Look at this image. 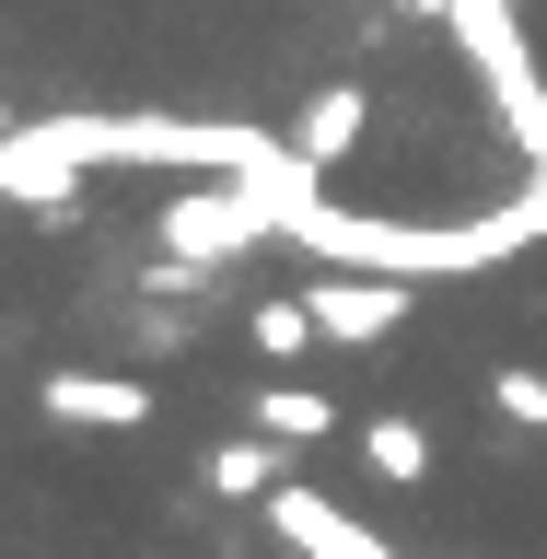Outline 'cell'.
Segmentation results:
<instances>
[{
    "label": "cell",
    "mask_w": 547,
    "mask_h": 559,
    "mask_svg": "<svg viewBox=\"0 0 547 559\" xmlns=\"http://www.w3.org/2000/svg\"><path fill=\"white\" fill-rule=\"evenodd\" d=\"M280 175H292V164H269V175H222V187L164 199V210H152V245H164L175 269H234L245 245L280 234Z\"/></svg>",
    "instance_id": "cell-2"
},
{
    "label": "cell",
    "mask_w": 547,
    "mask_h": 559,
    "mask_svg": "<svg viewBox=\"0 0 547 559\" xmlns=\"http://www.w3.org/2000/svg\"><path fill=\"white\" fill-rule=\"evenodd\" d=\"M304 304H314V338H326V349H373V338L408 326L419 280H396V269H326Z\"/></svg>",
    "instance_id": "cell-3"
},
{
    "label": "cell",
    "mask_w": 547,
    "mask_h": 559,
    "mask_svg": "<svg viewBox=\"0 0 547 559\" xmlns=\"http://www.w3.org/2000/svg\"><path fill=\"white\" fill-rule=\"evenodd\" d=\"M245 338L269 349V361H292V349H314V304H304V292H269V304L245 314Z\"/></svg>",
    "instance_id": "cell-11"
},
{
    "label": "cell",
    "mask_w": 547,
    "mask_h": 559,
    "mask_svg": "<svg viewBox=\"0 0 547 559\" xmlns=\"http://www.w3.org/2000/svg\"><path fill=\"white\" fill-rule=\"evenodd\" d=\"M489 408L524 419V431H547V373H536V361H501V373H489Z\"/></svg>",
    "instance_id": "cell-12"
},
{
    "label": "cell",
    "mask_w": 547,
    "mask_h": 559,
    "mask_svg": "<svg viewBox=\"0 0 547 559\" xmlns=\"http://www.w3.org/2000/svg\"><path fill=\"white\" fill-rule=\"evenodd\" d=\"M408 12L454 24V47H466V59H478V82H489L501 140H513V152H547V70H536V47H524L513 0H408Z\"/></svg>",
    "instance_id": "cell-1"
},
{
    "label": "cell",
    "mask_w": 547,
    "mask_h": 559,
    "mask_svg": "<svg viewBox=\"0 0 547 559\" xmlns=\"http://www.w3.org/2000/svg\"><path fill=\"white\" fill-rule=\"evenodd\" d=\"M361 129H373V94H361V82H326V94H304V117H292V164L338 175L349 152H361Z\"/></svg>",
    "instance_id": "cell-6"
},
{
    "label": "cell",
    "mask_w": 547,
    "mask_h": 559,
    "mask_svg": "<svg viewBox=\"0 0 547 559\" xmlns=\"http://www.w3.org/2000/svg\"><path fill=\"white\" fill-rule=\"evenodd\" d=\"M269 524H280V548H304V559H396L361 513H338L326 489H269Z\"/></svg>",
    "instance_id": "cell-5"
},
{
    "label": "cell",
    "mask_w": 547,
    "mask_h": 559,
    "mask_svg": "<svg viewBox=\"0 0 547 559\" xmlns=\"http://www.w3.org/2000/svg\"><path fill=\"white\" fill-rule=\"evenodd\" d=\"M547 234V152H524V187L501 210H478V257H513V245Z\"/></svg>",
    "instance_id": "cell-8"
},
{
    "label": "cell",
    "mask_w": 547,
    "mask_h": 559,
    "mask_svg": "<svg viewBox=\"0 0 547 559\" xmlns=\"http://www.w3.org/2000/svg\"><path fill=\"white\" fill-rule=\"evenodd\" d=\"M199 489H210V501H269V489H292V478H280V443H269V431H245V443H210Z\"/></svg>",
    "instance_id": "cell-7"
},
{
    "label": "cell",
    "mask_w": 547,
    "mask_h": 559,
    "mask_svg": "<svg viewBox=\"0 0 547 559\" xmlns=\"http://www.w3.org/2000/svg\"><path fill=\"white\" fill-rule=\"evenodd\" d=\"M257 431H269V443H326V431H338V396H314V384H257Z\"/></svg>",
    "instance_id": "cell-9"
},
{
    "label": "cell",
    "mask_w": 547,
    "mask_h": 559,
    "mask_svg": "<svg viewBox=\"0 0 547 559\" xmlns=\"http://www.w3.org/2000/svg\"><path fill=\"white\" fill-rule=\"evenodd\" d=\"M35 408H47V431H140L152 419V384L140 373H47Z\"/></svg>",
    "instance_id": "cell-4"
},
{
    "label": "cell",
    "mask_w": 547,
    "mask_h": 559,
    "mask_svg": "<svg viewBox=\"0 0 547 559\" xmlns=\"http://www.w3.org/2000/svg\"><path fill=\"white\" fill-rule=\"evenodd\" d=\"M361 454H373V478H384V489H419V478H431V431H419L408 408L373 419V431H361Z\"/></svg>",
    "instance_id": "cell-10"
}]
</instances>
